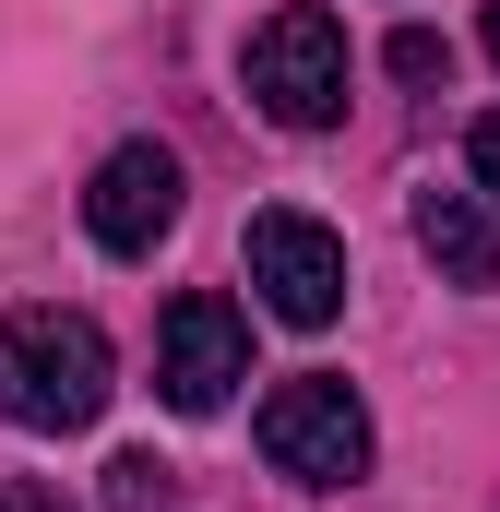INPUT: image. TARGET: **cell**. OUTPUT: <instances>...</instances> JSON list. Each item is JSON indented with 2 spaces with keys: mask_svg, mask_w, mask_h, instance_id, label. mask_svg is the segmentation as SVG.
Masks as SVG:
<instances>
[{
  "mask_svg": "<svg viewBox=\"0 0 500 512\" xmlns=\"http://www.w3.org/2000/svg\"><path fill=\"white\" fill-rule=\"evenodd\" d=\"M239 84H250V108L274 131H334L346 120V24H334L322 0L262 12L250 48H239Z\"/></svg>",
  "mask_w": 500,
  "mask_h": 512,
  "instance_id": "2",
  "label": "cell"
},
{
  "mask_svg": "<svg viewBox=\"0 0 500 512\" xmlns=\"http://www.w3.org/2000/svg\"><path fill=\"white\" fill-rule=\"evenodd\" d=\"M489 60H500V0H489Z\"/></svg>",
  "mask_w": 500,
  "mask_h": 512,
  "instance_id": "12",
  "label": "cell"
},
{
  "mask_svg": "<svg viewBox=\"0 0 500 512\" xmlns=\"http://www.w3.org/2000/svg\"><path fill=\"white\" fill-rule=\"evenodd\" d=\"M239 382H250V310L215 298V286L167 298V322H155V393H167L179 417H215Z\"/></svg>",
  "mask_w": 500,
  "mask_h": 512,
  "instance_id": "4",
  "label": "cell"
},
{
  "mask_svg": "<svg viewBox=\"0 0 500 512\" xmlns=\"http://www.w3.org/2000/svg\"><path fill=\"white\" fill-rule=\"evenodd\" d=\"M0 512H72V501H60L48 477H12V489H0Z\"/></svg>",
  "mask_w": 500,
  "mask_h": 512,
  "instance_id": "11",
  "label": "cell"
},
{
  "mask_svg": "<svg viewBox=\"0 0 500 512\" xmlns=\"http://www.w3.org/2000/svg\"><path fill=\"white\" fill-rule=\"evenodd\" d=\"M262 465L286 477V489H358L370 477V405L346 370H298V382L262 393Z\"/></svg>",
  "mask_w": 500,
  "mask_h": 512,
  "instance_id": "3",
  "label": "cell"
},
{
  "mask_svg": "<svg viewBox=\"0 0 500 512\" xmlns=\"http://www.w3.org/2000/svg\"><path fill=\"white\" fill-rule=\"evenodd\" d=\"M179 203H191V179H179L167 143H108L96 179H84V227H96V251H120V262L155 251L179 227Z\"/></svg>",
  "mask_w": 500,
  "mask_h": 512,
  "instance_id": "6",
  "label": "cell"
},
{
  "mask_svg": "<svg viewBox=\"0 0 500 512\" xmlns=\"http://www.w3.org/2000/svg\"><path fill=\"white\" fill-rule=\"evenodd\" d=\"M250 286H262L274 322L322 334V322L346 310V239H334L322 215H298V203H262V215H250Z\"/></svg>",
  "mask_w": 500,
  "mask_h": 512,
  "instance_id": "5",
  "label": "cell"
},
{
  "mask_svg": "<svg viewBox=\"0 0 500 512\" xmlns=\"http://www.w3.org/2000/svg\"><path fill=\"white\" fill-rule=\"evenodd\" d=\"M465 167H477V191H489V203H500V108H489V120H477V131H465Z\"/></svg>",
  "mask_w": 500,
  "mask_h": 512,
  "instance_id": "10",
  "label": "cell"
},
{
  "mask_svg": "<svg viewBox=\"0 0 500 512\" xmlns=\"http://www.w3.org/2000/svg\"><path fill=\"white\" fill-rule=\"evenodd\" d=\"M381 72H393V84H441V72H453V48H441L429 24H405V36L381 48Z\"/></svg>",
  "mask_w": 500,
  "mask_h": 512,
  "instance_id": "9",
  "label": "cell"
},
{
  "mask_svg": "<svg viewBox=\"0 0 500 512\" xmlns=\"http://www.w3.org/2000/svg\"><path fill=\"white\" fill-rule=\"evenodd\" d=\"M417 251L453 286H500V203L489 191H417Z\"/></svg>",
  "mask_w": 500,
  "mask_h": 512,
  "instance_id": "7",
  "label": "cell"
},
{
  "mask_svg": "<svg viewBox=\"0 0 500 512\" xmlns=\"http://www.w3.org/2000/svg\"><path fill=\"white\" fill-rule=\"evenodd\" d=\"M108 382H120V358H108L96 310L36 298V310L0 322V417L12 429H96L108 417Z\"/></svg>",
  "mask_w": 500,
  "mask_h": 512,
  "instance_id": "1",
  "label": "cell"
},
{
  "mask_svg": "<svg viewBox=\"0 0 500 512\" xmlns=\"http://www.w3.org/2000/svg\"><path fill=\"white\" fill-rule=\"evenodd\" d=\"M167 477H179V465H155V453H120V465H108V512H167Z\"/></svg>",
  "mask_w": 500,
  "mask_h": 512,
  "instance_id": "8",
  "label": "cell"
}]
</instances>
